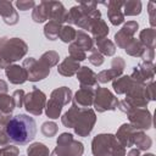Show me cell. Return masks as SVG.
Returning <instances> with one entry per match:
<instances>
[{
	"label": "cell",
	"mask_w": 156,
	"mask_h": 156,
	"mask_svg": "<svg viewBox=\"0 0 156 156\" xmlns=\"http://www.w3.org/2000/svg\"><path fill=\"white\" fill-rule=\"evenodd\" d=\"M6 133L10 143L16 145H26L35 138L37 123L33 117L24 113H18L9 121L6 126Z\"/></svg>",
	"instance_id": "6da1fadb"
},
{
	"label": "cell",
	"mask_w": 156,
	"mask_h": 156,
	"mask_svg": "<svg viewBox=\"0 0 156 156\" xmlns=\"http://www.w3.org/2000/svg\"><path fill=\"white\" fill-rule=\"evenodd\" d=\"M28 52L27 43L21 38H0V57L5 66L13 65V62L23 58Z\"/></svg>",
	"instance_id": "7a4b0ae2"
},
{
	"label": "cell",
	"mask_w": 156,
	"mask_h": 156,
	"mask_svg": "<svg viewBox=\"0 0 156 156\" xmlns=\"http://www.w3.org/2000/svg\"><path fill=\"white\" fill-rule=\"evenodd\" d=\"M117 108L128 116L129 124L136 130H147L152 127V115L146 107L135 108L128 105L124 100H121L118 101Z\"/></svg>",
	"instance_id": "3957f363"
},
{
	"label": "cell",
	"mask_w": 156,
	"mask_h": 156,
	"mask_svg": "<svg viewBox=\"0 0 156 156\" xmlns=\"http://www.w3.org/2000/svg\"><path fill=\"white\" fill-rule=\"evenodd\" d=\"M56 147L50 156H83L84 145L76 140L71 133H61L56 140Z\"/></svg>",
	"instance_id": "277c9868"
},
{
	"label": "cell",
	"mask_w": 156,
	"mask_h": 156,
	"mask_svg": "<svg viewBox=\"0 0 156 156\" xmlns=\"http://www.w3.org/2000/svg\"><path fill=\"white\" fill-rule=\"evenodd\" d=\"M118 105V99L115 96V94L104 87H98L94 93V101L93 106L95 111L99 113L106 112V111H115Z\"/></svg>",
	"instance_id": "5b68a950"
},
{
	"label": "cell",
	"mask_w": 156,
	"mask_h": 156,
	"mask_svg": "<svg viewBox=\"0 0 156 156\" xmlns=\"http://www.w3.org/2000/svg\"><path fill=\"white\" fill-rule=\"evenodd\" d=\"M46 105V95L37 87H33L32 91L24 95L23 106L26 111L34 116H40Z\"/></svg>",
	"instance_id": "8992f818"
},
{
	"label": "cell",
	"mask_w": 156,
	"mask_h": 156,
	"mask_svg": "<svg viewBox=\"0 0 156 156\" xmlns=\"http://www.w3.org/2000/svg\"><path fill=\"white\" fill-rule=\"evenodd\" d=\"M22 67L27 72V77H28L27 80L33 82V83L45 79L50 74V68L46 67L40 61L35 60L34 57L24 58L23 60V63H22Z\"/></svg>",
	"instance_id": "52a82bcc"
},
{
	"label": "cell",
	"mask_w": 156,
	"mask_h": 156,
	"mask_svg": "<svg viewBox=\"0 0 156 156\" xmlns=\"http://www.w3.org/2000/svg\"><path fill=\"white\" fill-rule=\"evenodd\" d=\"M96 123V115H95V111L93 108H83L82 110V113L77 121V123L74 124L73 129H74V133L78 135V136H88L93 129H94V126Z\"/></svg>",
	"instance_id": "ba28073f"
},
{
	"label": "cell",
	"mask_w": 156,
	"mask_h": 156,
	"mask_svg": "<svg viewBox=\"0 0 156 156\" xmlns=\"http://www.w3.org/2000/svg\"><path fill=\"white\" fill-rule=\"evenodd\" d=\"M115 139L116 136L110 133H101L95 135L91 140L93 156H111V149Z\"/></svg>",
	"instance_id": "9c48e42d"
},
{
	"label": "cell",
	"mask_w": 156,
	"mask_h": 156,
	"mask_svg": "<svg viewBox=\"0 0 156 156\" xmlns=\"http://www.w3.org/2000/svg\"><path fill=\"white\" fill-rule=\"evenodd\" d=\"M145 85L146 83L143 84V83H138L134 80V84L132 85V88L126 93L124 101L135 108L146 107L149 104V100L145 96Z\"/></svg>",
	"instance_id": "30bf717a"
},
{
	"label": "cell",
	"mask_w": 156,
	"mask_h": 156,
	"mask_svg": "<svg viewBox=\"0 0 156 156\" xmlns=\"http://www.w3.org/2000/svg\"><path fill=\"white\" fill-rule=\"evenodd\" d=\"M155 77V65L152 61H143L138 66H135L132 71L130 78L138 83H147L154 80Z\"/></svg>",
	"instance_id": "8fae6325"
},
{
	"label": "cell",
	"mask_w": 156,
	"mask_h": 156,
	"mask_svg": "<svg viewBox=\"0 0 156 156\" xmlns=\"http://www.w3.org/2000/svg\"><path fill=\"white\" fill-rule=\"evenodd\" d=\"M94 20L88 17L87 15H84L80 10V7L77 5V6H73L69 9V11H67V18H66V22L69 23V24H76L78 26L79 28L82 29H85V30H89L90 28V24Z\"/></svg>",
	"instance_id": "7c38bea8"
},
{
	"label": "cell",
	"mask_w": 156,
	"mask_h": 156,
	"mask_svg": "<svg viewBox=\"0 0 156 156\" xmlns=\"http://www.w3.org/2000/svg\"><path fill=\"white\" fill-rule=\"evenodd\" d=\"M123 4V0H110L107 2H102V5L107 6V17L113 26H119L124 22V15L122 12Z\"/></svg>",
	"instance_id": "4fadbf2b"
},
{
	"label": "cell",
	"mask_w": 156,
	"mask_h": 156,
	"mask_svg": "<svg viewBox=\"0 0 156 156\" xmlns=\"http://www.w3.org/2000/svg\"><path fill=\"white\" fill-rule=\"evenodd\" d=\"M94 93H95L94 88L80 87L76 91L74 96L72 98L73 104H76L80 108H89L93 105V101H94Z\"/></svg>",
	"instance_id": "5bb4252c"
},
{
	"label": "cell",
	"mask_w": 156,
	"mask_h": 156,
	"mask_svg": "<svg viewBox=\"0 0 156 156\" xmlns=\"http://www.w3.org/2000/svg\"><path fill=\"white\" fill-rule=\"evenodd\" d=\"M77 74V79L80 84V87L84 88H98V79H96V73L90 69L88 66H80V68L78 69Z\"/></svg>",
	"instance_id": "9a60e30c"
},
{
	"label": "cell",
	"mask_w": 156,
	"mask_h": 156,
	"mask_svg": "<svg viewBox=\"0 0 156 156\" xmlns=\"http://www.w3.org/2000/svg\"><path fill=\"white\" fill-rule=\"evenodd\" d=\"M136 129L133 128L129 123H123L116 133V139L118 140V143L124 146V147H132L133 146V141H134V134H135Z\"/></svg>",
	"instance_id": "2e32d148"
},
{
	"label": "cell",
	"mask_w": 156,
	"mask_h": 156,
	"mask_svg": "<svg viewBox=\"0 0 156 156\" xmlns=\"http://www.w3.org/2000/svg\"><path fill=\"white\" fill-rule=\"evenodd\" d=\"M5 74L7 77V79L10 80V83L12 84H23L26 80H27V72L26 69L20 66V65H10L5 68Z\"/></svg>",
	"instance_id": "e0dca14e"
},
{
	"label": "cell",
	"mask_w": 156,
	"mask_h": 156,
	"mask_svg": "<svg viewBox=\"0 0 156 156\" xmlns=\"http://www.w3.org/2000/svg\"><path fill=\"white\" fill-rule=\"evenodd\" d=\"M0 16L2 17L4 22L9 26H15L18 22V13L11 1L0 0Z\"/></svg>",
	"instance_id": "ac0fdd59"
},
{
	"label": "cell",
	"mask_w": 156,
	"mask_h": 156,
	"mask_svg": "<svg viewBox=\"0 0 156 156\" xmlns=\"http://www.w3.org/2000/svg\"><path fill=\"white\" fill-rule=\"evenodd\" d=\"M51 12V1H41L39 5H35L32 12V20L35 23H43L50 20Z\"/></svg>",
	"instance_id": "d6986e66"
},
{
	"label": "cell",
	"mask_w": 156,
	"mask_h": 156,
	"mask_svg": "<svg viewBox=\"0 0 156 156\" xmlns=\"http://www.w3.org/2000/svg\"><path fill=\"white\" fill-rule=\"evenodd\" d=\"M80 68V65L78 61L73 60L72 57L67 56L58 66H57V73L63 76V77H72L74 76L78 69Z\"/></svg>",
	"instance_id": "ffe728a7"
},
{
	"label": "cell",
	"mask_w": 156,
	"mask_h": 156,
	"mask_svg": "<svg viewBox=\"0 0 156 156\" xmlns=\"http://www.w3.org/2000/svg\"><path fill=\"white\" fill-rule=\"evenodd\" d=\"M82 110H83V108L78 107L76 104H72V106L68 108V111H66V112L62 115V117H61L62 124H63L65 127H67V128H73L74 124L77 123V121H78L80 113H82Z\"/></svg>",
	"instance_id": "44dd1931"
},
{
	"label": "cell",
	"mask_w": 156,
	"mask_h": 156,
	"mask_svg": "<svg viewBox=\"0 0 156 156\" xmlns=\"http://www.w3.org/2000/svg\"><path fill=\"white\" fill-rule=\"evenodd\" d=\"M89 32L91 33L93 39L98 40V39H101V38H106L108 32H110V28L107 27L106 22L102 18H96L91 22Z\"/></svg>",
	"instance_id": "7402d4cb"
},
{
	"label": "cell",
	"mask_w": 156,
	"mask_h": 156,
	"mask_svg": "<svg viewBox=\"0 0 156 156\" xmlns=\"http://www.w3.org/2000/svg\"><path fill=\"white\" fill-rule=\"evenodd\" d=\"M72 90L68 87H60L56 88L55 90L51 91L50 94V99L55 100L56 102H58L61 106L68 105L72 101Z\"/></svg>",
	"instance_id": "603a6c76"
},
{
	"label": "cell",
	"mask_w": 156,
	"mask_h": 156,
	"mask_svg": "<svg viewBox=\"0 0 156 156\" xmlns=\"http://www.w3.org/2000/svg\"><path fill=\"white\" fill-rule=\"evenodd\" d=\"M134 84V80L130 78V76H121L112 80V88L117 95L126 94L132 85Z\"/></svg>",
	"instance_id": "cb8c5ba5"
},
{
	"label": "cell",
	"mask_w": 156,
	"mask_h": 156,
	"mask_svg": "<svg viewBox=\"0 0 156 156\" xmlns=\"http://www.w3.org/2000/svg\"><path fill=\"white\" fill-rule=\"evenodd\" d=\"M67 18V10L60 1H51V12H50V20L49 21H55L61 24L66 22Z\"/></svg>",
	"instance_id": "d4e9b609"
},
{
	"label": "cell",
	"mask_w": 156,
	"mask_h": 156,
	"mask_svg": "<svg viewBox=\"0 0 156 156\" xmlns=\"http://www.w3.org/2000/svg\"><path fill=\"white\" fill-rule=\"evenodd\" d=\"M77 46H79L83 51H91L94 49V40L93 38L85 33L84 30H77L76 32V39L73 41Z\"/></svg>",
	"instance_id": "484cf974"
},
{
	"label": "cell",
	"mask_w": 156,
	"mask_h": 156,
	"mask_svg": "<svg viewBox=\"0 0 156 156\" xmlns=\"http://www.w3.org/2000/svg\"><path fill=\"white\" fill-rule=\"evenodd\" d=\"M140 44L145 48L149 49H155V43H156V30L154 28H145L140 32L139 39Z\"/></svg>",
	"instance_id": "4316f807"
},
{
	"label": "cell",
	"mask_w": 156,
	"mask_h": 156,
	"mask_svg": "<svg viewBox=\"0 0 156 156\" xmlns=\"http://www.w3.org/2000/svg\"><path fill=\"white\" fill-rule=\"evenodd\" d=\"M96 43V50L105 56H113L116 52V45L106 37V38H101L95 40Z\"/></svg>",
	"instance_id": "83f0119b"
},
{
	"label": "cell",
	"mask_w": 156,
	"mask_h": 156,
	"mask_svg": "<svg viewBox=\"0 0 156 156\" xmlns=\"http://www.w3.org/2000/svg\"><path fill=\"white\" fill-rule=\"evenodd\" d=\"M133 145H135L138 150L146 151L152 146V140H151V138L149 135H146L144 133V130H136L135 134H134Z\"/></svg>",
	"instance_id": "f1b7e54d"
},
{
	"label": "cell",
	"mask_w": 156,
	"mask_h": 156,
	"mask_svg": "<svg viewBox=\"0 0 156 156\" xmlns=\"http://www.w3.org/2000/svg\"><path fill=\"white\" fill-rule=\"evenodd\" d=\"M122 12L124 16H136L141 12V1L139 0H128L124 1Z\"/></svg>",
	"instance_id": "f546056e"
},
{
	"label": "cell",
	"mask_w": 156,
	"mask_h": 156,
	"mask_svg": "<svg viewBox=\"0 0 156 156\" xmlns=\"http://www.w3.org/2000/svg\"><path fill=\"white\" fill-rule=\"evenodd\" d=\"M63 24L58 23V22H55V21H49L45 27H44V35L46 37V39L49 40H56L58 38V33H60V29Z\"/></svg>",
	"instance_id": "4dcf8cb0"
},
{
	"label": "cell",
	"mask_w": 156,
	"mask_h": 156,
	"mask_svg": "<svg viewBox=\"0 0 156 156\" xmlns=\"http://www.w3.org/2000/svg\"><path fill=\"white\" fill-rule=\"evenodd\" d=\"M27 156H50V151L45 144L33 143L27 147Z\"/></svg>",
	"instance_id": "1f68e13d"
},
{
	"label": "cell",
	"mask_w": 156,
	"mask_h": 156,
	"mask_svg": "<svg viewBox=\"0 0 156 156\" xmlns=\"http://www.w3.org/2000/svg\"><path fill=\"white\" fill-rule=\"evenodd\" d=\"M62 107L63 106H61L55 100L49 99V101H46V105H45V115L49 118H51V119H56V118L60 117L61 111H62Z\"/></svg>",
	"instance_id": "d6a6232c"
},
{
	"label": "cell",
	"mask_w": 156,
	"mask_h": 156,
	"mask_svg": "<svg viewBox=\"0 0 156 156\" xmlns=\"http://www.w3.org/2000/svg\"><path fill=\"white\" fill-rule=\"evenodd\" d=\"M15 108H16V106H15V102H13V99L11 95H9V94L0 95V113L11 115Z\"/></svg>",
	"instance_id": "836d02e7"
},
{
	"label": "cell",
	"mask_w": 156,
	"mask_h": 156,
	"mask_svg": "<svg viewBox=\"0 0 156 156\" xmlns=\"http://www.w3.org/2000/svg\"><path fill=\"white\" fill-rule=\"evenodd\" d=\"M121 76H122V72H119L116 68L111 67L110 69H104V71L99 72L96 74V79H98L99 83H107V82L113 80V79H116V78H118Z\"/></svg>",
	"instance_id": "e575fe53"
},
{
	"label": "cell",
	"mask_w": 156,
	"mask_h": 156,
	"mask_svg": "<svg viewBox=\"0 0 156 156\" xmlns=\"http://www.w3.org/2000/svg\"><path fill=\"white\" fill-rule=\"evenodd\" d=\"M58 60H60L58 52H56L55 50H49V51L44 52V54L40 56V58H39V61H40L41 63H44L46 67H49V68L56 66V65L58 63Z\"/></svg>",
	"instance_id": "d590c367"
},
{
	"label": "cell",
	"mask_w": 156,
	"mask_h": 156,
	"mask_svg": "<svg viewBox=\"0 0 156 156\" xmlns=\"http://www.w3.org/2000/svg\"><path fill=\"white\" fill-rule=\"evenodd\" d=\"M76 29L72 26L63 24L58 33V39H61L63 43H73L76 39Z\"/></svg>",
	"instance_id": "8d00e7d4"
},
{
	"label": "cell",
	"mask_w": 156,
	"mask_h": 156,
	"mask_svg": "<svg viewBox=\"0 0 156 156\" xmlns=\"http://www.w3.org/2000/svg\"><path fill=\"white\" fill-rule=\"evenodd\" d=\"M68 54H69V57H72L73 60L80 62V61H84L87 58V54L85 51H83L79 46H77L74 43H71L69 46H68Z\"/></svg>",
	"instance_id": "74e56055"
},
{
	"label": "cell",
	"mask_w": 156,
	"mask_h": 156,
	"mask_svg": "<svg viewBox=\"0 0 156 156\" xmlns=\"http://www.w3.org/2000/svg\"><path fill=\"white\" fill-rule=\"evenodd\" d=\"M41 133L46 138H51V136H55L57 130H58V127L55 122H51V121H48V122H44L41 124V128H40Z\"/></svg>",
	"instance_id": "f35d334b"
},
{
	"label": "cell",
	"mask_w": 156,
	"mask_h": 156,
	"mask_svg": "<svg viewBox=\"0 0 156 156\" xmlns=\"http://www.w3.org/2000/svg\"><path fill=\"white\" fill-rule=\"evenodd\" d=\"M138 28H139V24H138L136 21H128L127 23L123 24L122 29H119V30H122L124 34H127L129 37H134V34L136 33Z\"/></svg>",
	"instance_id": "ab89813d"
},
{
	"label": "cell",
	"mask_w": 156,
	"mask_h": 156,
	"mask_svg": "<svg viewBox=\"0 0 156 156\" xmlns=\"http://www.w3.org/2000/svg\"><path fill=\"white\" fill-rule=\"evenodd\" d=\"M88 60H89V62H90L91 65H94V66H101V65L104 63V61H105L104 55H101V54L96 50V48H94V49L90 51V55H89Z\"/></svg>",
	"instance_id": "60d3db41"
},
{
	"label": "cell",
	"mask_w": 156,
	"mask_h": 156,
	"mask_svg": "<svg viewBox=\"0 0 156 156\" xmlns=\"http://www.w3.org/2000/svg\"><path fill=\"white\" fill-rule=\"evenodd\" d=\"M0 156H20V149L13 145H6L0 149Z\"/></svg>",
	"instance_id": "b9f144b4"
},
{
	"label": "cell",
	"mask_w": 156,
	"mask_h": 156,
	"mask_svg": "<svg viewBox=\"0 0 156 156\" xmlns=\"http://www.w3.org/2000/svg\"><path fill=\"white\" fill-rule=\"evenodd\" d=\"M24 95L26 93L22 90V89H17L12 93V99H13V102H15V106L16 107H22L23 106V101H24Z\"/></svg>",
	"instance_id": "7bdbcfd3"
},
{
	"label": "cell",
	"mask_w": 156,
	"mask_h": 156,
	"mask_svg": "<svg viewBox=\"0 0 156 156\" xmlns=\"http://www.w3.org/2000/svg\"><path fill=\"white\" fill-rule=\"evenodd\" d=\"M111 156H126V147L122 146L117 139H115L111 149Z\"/></svg>",
	"instance_id": "ee69618b"
},
{
	"label": "cell",
	"mask_w": 156,
	"mask_h": 156,
	"mask_svg": "<svg viewBox=\"0 0 156 156\" xmlns=\"http://www.w3.org/2000/svg\"><path fill=\"white\" fill-rule=\"evenodd\" d=\"M16 6L21 11H28V10L34 9L35 2L33 0H17L16 1Z\"/></svg>",
	"instance_id": "f6af8a7d"
},
{
	"label": "cell",
	"mask_w": 156,
	"mask_h": 156,
	"mask_svg": "<svg viewBox=\"0 0 156 156\" xmlns=\"http://www.w3.org/2000/svg\"><path fill=\"white\" fill-rule=\"evenodd\" d=\"M145 96L149 100V102L155 100V82L154 80H150V82L146 83V85H145Z\"/></svg>",
	"instance_id": "bcb514c9"
},
{
	"label": "cell",
	"mask_w": 156,
	"mask_h": 156,
	"mask_svg": "<svg viewBox=\"0 0 156 156\" xmlns=\"http://www.w3.org/2000/svg\"><path fill=\"white\" fill-rule=\"evenodd\" d=\"M147 12H149V20H150V24H151V28H155L156 26V4L150 1L149 2V6H147Z\"/></svg>",
	"instance_id": "7dc6e473"
},
{
	"label": "cell",
	"mask_w": 156,
	"mask_h": 156,
	"mask_svg": "<svg viewBox=\"0 0 156 156\" xmlns=\"http://www.w3.org/2000/svg\"><path fill=\"white\" fill-rule=\"evenodd\" d=\"M7 91H9V85H7V83H6L4 79H0V95L7 94Z\"/></svg>",
	"instance_id": "c3c4849f"
},
{
	"label": "cell",
	"mask_w": 156,
	"mask_h": 156,
	"mask_svg": "<svg viewBox=\"0 0 156 156\" xmlns=\"http://www.w3.org/2000/svg\"><path fill=\"white\" fill-rule=\"evenodd\" d=\"M127 156H141L140 155V150H138V149H130Z\"/></svg>",
	"instance_id": "681fc988"
},
{
	"label": "cell",
	"mask_w": 156,
	"mask_h": 156,
	"mask_svg": "<svg viewBox=\"0 0 156 156\" xmlns=\"http://www.w3.org/2000/svg\"><path fill=\"white\" fill-rule=\"evenodd\" d=\"M143 156H155V155H154V154H150V152H149V154H145V155H143Z\"/></svg>",
	"instance_id": "f907efd6"
}]
</instances>
